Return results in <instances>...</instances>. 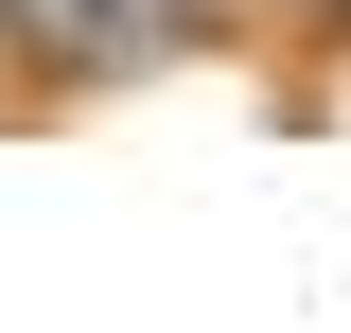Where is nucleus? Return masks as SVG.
Wrapping results in <instances>:
<instances>
[{"label": "nucleus", "instance_id": "nucleus-1", "mask_svg": "<svg viewBox=\"0 0 351 333\" xmlns=\"http://www.w3.org/2000/svg\"><path fill=\"white\" fill-rule=\"evenodd\" d=\"M211 36H228V0H0V71H36L53 106L141 88V71H176Z\"/></svg>", "mask_w": 351, "mask_h": 333}]
</instances>
